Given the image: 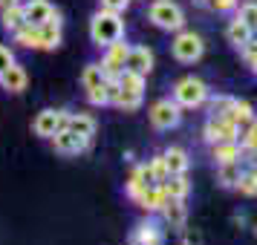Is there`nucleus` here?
Returning <instances> with one entry per match:
<instances>
[{
	"instance_id": "1",
	"label": "nucleus",
	"mask_w": 257,
	"mask_h": 245,
	"mask_svg": "<svg viewBox=\"0 0 257 245\" xmlns=\"http://www.w3.org/2000/svg\"><path fill=\"white\" fill-rule=\"evenodd\" d=\"M124 38V21L118 12H107V9H98V12L90 18V41L95 47H110Z\"/></svg>"
},
{
	"instance_id": "2",
	"label": "nucleus",
	"mask_w": 257,
	"mask_h": 245,
	"mask_svg": "<svg viewBox=\"0 0 257 245\" xmlns=\"http://www.w3.org/2000/svg\"><path fill=\"white\" fill-rule=\"evenodd\" d=\"M148 18L156 29H165V32H179L185 26V12L174 0H153L151 9H148Z\"/></svg>"
},
{
	"instance_id": "3",
	"label": "nucleus",
	"mask_w": 257,
	"mask_h": 245,
	"mask_svg": "<svg viewBox=\"0 0 257 245\" xmlns=\"http://www.w3.org/2000/svg\"><path fill=\"white\" fill-rule=\"evenodd\" d=\"M174 101L182 110H197V107H202L208 101V84L202 78H194V75L179 78L174 84Z\"/></svg>"
},
{
	"instance_id": "4",
	"label": "nucleus",
	"mask_w": 257,
	"mask_h": 245,
	"mask_svg": "<svg viewBox=\"0 0 257 245\" xmlns=\"http://www.w3.org/2000/svg\"><path fill=\"white\" fill-rule=\"evenodd\" d=\"M148 116H151V124L156 130H174L182 121V107L176 104L174 98H159V101L151 104Z\"/></svg>"
},
{
	"instance_id": "5",
	"label": "nucleus",
	"mask_w": 257,
	"mask_h": 245,
	"mask_svg": "<svg viewBox=\"0 0 257 245\" xmlns=\"http://www.w3.org/2000/svg\"><path fill=\"white\" fill-rule=\"evenodd\" d=\"M171 52H174V58L179 64H194V61L202 58V52H205V44H202V38L197 32H182L179 29V35L174 38V44H171Z\"/></svg>"
},
{
	"instance_id": "6",
	"label": "nucleus",
	"mask_w": 257,
	"mask_h": 245,
	"mask_svg": "<svg viewBox=\"0 0 257 245\" xmlns=\"http://www.w3.org/2000/svg\"><path fill=\"white\" fill-rule=\"evenodd\" d=\"M67 124H70V113L67 110H41L35 116V121H32V130H35V136H41V139H52Z\"/></svg>"
},
{
	"instance_id": "7",
	"label": "nucleus",
	"mask_w": 257,
	"mask_h": 245,
	"mask_svg": "<svg viewBox=\"0 0 257 245\" xmlns=\"http://www.w3.org/2000/svg\"><path fill=\"white\" fill-rule=\"evenodd\" d=\"M240 136V127L234 124L228 116H211L202 127V139L208 144H217V141H237Z\"/></svg>"
},
{
	"instance_id": "8",
	"label": "nucleus",
	"mask_w": 257,
	"mask_h": 245,
	"mask_svg": "<svg viewBox=\"0 0 257 245\" xmlns=\"http://www.w3.org/2000/svg\"><path fill=\"white\" fill-rule=\"evenodd\" d=\"M127 52H130V47L124 44V38H121V41H116V44H110V47H104L101 70H104L107 81H116L118 75H121L124 64H127Z\"/></svg>"
},
{
	"instance_id": "9",
	"label": "nucleus",
	"mask_w": 257,
	"mask_h": 245,
	"mask_svg": "<svg viewBox=\"0 0 257 245\" xmlns=\"http://www.w3.org/2000/svg\"><path fill=\"white\" fill-rule=\"evenodd\" d=\"M52 147L61 156H78V153H84L90 147V139L81 136V133H75V130H70V127H64L52 136Z\"/></svg>"
},
{
	"instance_id": "10",
	"label": "nucleus",
	"mask_w": 257,
	"mask_h": 245,
	"mask_svg": "<svg viewBox=\"0 0 257 245\" xmlns=\"http://www.w3.org/2000/svg\"><path fill=\"white\" fill-rule=\"evenodd\" d=\"M130 245H165V233L153 219L139 222L130 233Z\"/></svg>"
},
{
	"instance_id": "11",
	"label": "nucleus",
	"mask_w": 257,
	"mask_h": 245,
	"mask_svg": "<svg viewBox=\"0 0 257 245\" xmlns=\"http://www.w3.org/2000/svg\"><path fill=\"white\" fill-rule=\"evenodd\" d=\"M153 185H159L156 182V176H153V170H151V164H139L133 173H130V182H127V196L136 202V199L148 190V187H153Z\"/></svg>"
},
{
	"instance_id": "12",
	"label": "nucleus",
	"mask_w": 257,
	"mask_h": 245,
	"mask_svg": "<svg viewBox=\"0 0 257 245\" xmlns=\"http://www.w3.org/2000/svg\"><path fill=\"white\" fill-rule=\"evenodd\" d=\"M38 35H41V49H58L61 47V12L55 9V15L49 18L47 24L38 26Z\"/></svg>"
},
{
	"instance_id": "13",
	"label": "nucleus",
	"mask_w": 257,
	"mask_h": 245,
	"mask_svg": "<svg viewBox=\"0 0 257 245\" xmlns=\"http://www.w3.org/2000/svg\"><path fill=\"white\" fill-rule=\"evenodd\" d=\"M142 98H145V95L130 93V90H121L116 81H110V104L118 107V110L133 113V110H139V107H142Z\"/></svg>"
},
{
	"instance_id": "14",
	"label": "nucleus",
	"mask_w": 257,
	"mask_h": 245,
	"mask_svg": "<svg viewBox=\"0 0 257 245\" xmlns=\"http://www.w3.org/2000/svg\"><path fill=\"white\" fill-rule=\"evenodd\" d=\"M24 15H26V24L41 26V24H47L49 18L55 15V6H52L49 0H26L24 3Z\"/></svg>"
},
{
	"instance_id": "15",
	"label": "nucleus",
	"mask_w": 257,
	"mask_h": 245,
	"mask_svg": "<svg viewBox=\"0 0 257 245\" xmlns=\"http://www.w3.org/2000/svg\"><path fill=\"white\" fill-rule=\"evenodd\" d=\"M124 70H133V72H139V75H151V70H153V52L148 47H130Z\"/></svg>"
},
{
	"instance_id": "16",
	"label": "nucleus",
	"mask_w": 257,
	"mask_h": 245,
	"mask_svg": "<svg viewBox=\"0 0 257 245\" xmlns=\"http://www.w3.org/2000/svg\"><path fill=\"white\" fill-rule=\"evenodd\" d=\"M162 213H165V222L176 228V231H182L185 228V219H188V210H185V199H174L168 196V202L162 205Z\"/></svg>"
},
{
	"instance_id": "17",
	"label": "nucleus",
	"mask_w": 257,
	"mask_h": 245,
	"mask_svg": "<svg viewBox=\"0 0 257 245\" xmlns=\"http://www.w3.org/2000/svg\"><path fill=\"white\" fill-rule=\"evenodd\" d=\"M26 84H29V75L21 64H12L6 72H0V87L9 90V93H24Z\"/></svg>"
},
{
	"instance_id": "18",
	"label": "nucleus",
	"mask_w": 257,
	"mask_h": 245,
	"mask_svg": "<svg viewBox=\"0 0 257 245\" xmlns=\"http://www.w3.org/2000/svg\"><path fill=\"white\" fill-rule=\"evenodd\" d=\"M211 159L217 164L240 162L243 159V147H240V141H217V144H211Z\"/></svg>"
},
{
	"instance_id": "19",
	"label": "nucleus",
	"mask_w": 257,
	"mask_h": 245,
	"mask_svg": "<svg viewBox=\"0 0 257 245\" xmlns=\"http://www.w3.org/2000/svg\"><path fill=\"white\" fill-rule=\"evenodd\" d=\"M165 202H168V190H165L162 182H159V185H153V187H148V190L136 199V205H139L142 210H148V213H153V210H162Z\"/></svg>"
},
{
	"instance_id": "20",
	"label": "nucleus",
	"mask_w": 257,
	"mask_h": 245,
	"mask_svg": "<svg viewBox=\"0 0 257 245\" xmlns=\"http://www.w3.org/2000/svg\"><path fill=\"white\" fill-rule=\"evenodd\" d=\"M251 35H254V32H251L240 18H234L231 24H228V29H225V38H228V44H231L234 49H243L245 44L251 41Z\"/></svg>"
},
{
	"instance_id": "21",
	"label": "nucleus",
	"mask_w": 257,
	"mask_h": 245,
	"mask_svg": "<svg viewBox=\"0 0 257 245\" xmlns=\"http://www.w3.org/2000/svg\"><path fill=\"white\" fill-rule=\"evenodd\" d=\"M225 116L231 118L237 127H245L251 118H254V110H251V104L248 101H240V98H231V104H228V110H225Z\"/></svg>"
},
{
	"instance_id": "22",
	"label": "nucleus",
	"mask_w": 257,
	"mask_h": 245,
	"mask_svg": "<svg viewBox=\"0 0 257 245\" xmlns=\"http://www.w3.org/2000/svg\"><path fill=\"white\" fill-rule=\"evenodd\" d=\"M165 156V164H168V173H188V164H191V159H188V153L182 150V147H168V150L162 153Z\"/></svg>"
},
{
	"instance_id": "23",
	"label": "nucleus",
	"mask_w": 257,
	"mask_h": 245,
	"mask_svg": "<svg viewBox=\"0 0 257 245\" xmlns=\"http://www.w3.org/2000/svg\"><path fill=\"white\" fill-rule=\"evenodd\" d=\"M0 24H3V29L6 32H15V29H21V26L26 24V15H24V3H15V6H9V9H0Z\"/></svg>"
},
{
	"instance_id": "24",
	"label": "nucleus",
	"mask_w": 257,
	"mask_h": 245,
	"mask_svg": "<svg viewBox=\"0 0 257 245\" xmlns=\"http://www.w3.org/2000/svg\"><path fill=\"white\" fill-rule=\"evenodd\" d=\"M116 84L121 90H130V93H139L145 95V84H148V75H139L133 70H121V75L116 78Z\"/></svg>"
},
{
	"instance_id": "25",
	"label": "nucleus",
	"mask_w": 257,
	"mask_h": 245,
	"mask_svg": "<svg viewBox=\"0 0 257 245\" xmlns=\"http://www.w3.org/2000/svg\"><path fill=\"white\" fill-rule=\"evenodd\" d=\"M162 185H165V190H168V196H174V199H185L188 193H191V182H188V176H185V173L168 176Z\"/></svg>"
},
{
	"instance_id": "26",
	"label": "nucleus",
	"mask_w": 257,
	"mask_h": 245,
	"mask_svg": "<svg viewBox=\"0 0 257 245\" xmlns=\"http://www.w3.org/2000/svg\"><path fill=\"white\" fill-rule=\"evenodd\" d=\"M101 84H107V75H104V70H101V64H87L81 70V87L90 93V90L101 87Z\"/></svg>"
},
{
	"instance_id": "27",
	"label": "nucleus",
	"mask_w": 257,
	"mask_h": 245,
	"mask_svg": "<svg viewBox=\"0 0 257 245\" xmlns=\"http://www.w3.org/2000/svg\"><path fill=\"white\" fill-rule=\"evenodd\" d=\"M15 44H21L24 49H41V35H38V26L24 24L21 29H15Z\"/></svg>"
},
{
	"instance_id": "28",
	"label": "nucleus",
	"mask_w": 257,
	"mask_h": 245,
	"mask_svg": "<svg viewBox=\"0 0 257 245\" xmlns=\"http://www.w3.org/2000/svg\"><path fill=\"white\" fill-rule=\"evenodd\" d=\"M70 130H75V133H81V136H87V139H93L95 136V118L87 116V113H70V124H67Z\"/></svg>"
},
{
	"instance_id": "29",
	"label": "nucleus",
	"mask_w": 257,
	"mask_h": 245,
	"mask_svg": "<svg viewBox=\"0 0 257 245\" xmlns=\"http://www.w3.org/2000/svg\"><path fill=\"white\" fill-rule=\"evenodd\" d=\"M220 167V173H217V179H220L222 187H237V182H240V176H243V170H240V162H228V164H217Z\"/></svg>"
},
{
	"instance_id": "30",
	"label": "nucleus",
	"mask_w": 257,
	"mask_h": 245,
	"mask_svg": "<svg viewBox=\"0 0 257 245\" xmlns=\"http://www.w3.org/2000/svg\"><path fill=\"white\" fill-rule=\"evenodd\" d=\"M240 147L248 153H257V116L248 121L243 127V133H240Z\"/></svg>"
},
{
	"instance_id": "31",
	"label": "nucleus",
	"mask_w": 257,
	"mask_h": 245,
	"mask_svg": "<svg viewBox=\"0 0 257 245\" xmlns=\"http://www.w3.org/2000/svg\"><path fill=\"white\" fill-rule=\"evenodd\" d=\"M237 18H240L251 32H257V3H254V0L243 3V6H240V12H237Z\"/></svg>"
},
{
	"instance_id": "32",
	"label": "nucleus",
	"mask_w": 257,
	"mask_h": 245,
	"mask_svg": "<svg viewBox=\"0 0 257 245\" xmlns=\"http://www.w3.org/2000/svg\"><path fill=\"white\" fill-rule=\"evenodd\" d=\"M87 101L93 107H107L110 104V81L101 84V87H95V90H90L87 93Z\"/></svg>"
},
{
	"instance_id": "33",
	"label": "nucleus",
	"mask_w": 257,
	"mask_h": 245,
	"mask_svg": "<svg viewBox=\"0 0 257 245\" xmlns=\"http://www.w3.org/2000/svg\"><path fill=\"white\" fill-rule=\"evenodd\" d=\"M237 190H240L243 196H257V176H254V170H248V173L240 176V182H237Z\"/></svg>"
},
{
	"instance_id": "34",
	"label": "nucleus",
	"mask_w": 257,
	"mask_h": 245,
	"mask_svg": "<svg viewBox=\"0 0 257 245\" xmlns=\"http://www.w3.org/2000/svg\"><path fill=\"white\" fill-rule=\"evenodd\" d=\"M148 164H151V170H153V176H156V182H165V179L171 176V173H168V164H165V156H162V153H159V156H153Z\"/></svg>"
},
{
	"instance_id": "35",
	"label": "nucleus",
	"mask_w": 257,
	"mask_h": 245,
	"mask_svg": "<svg viewBox=\"0 0 257 245\" xmlns=\"http://www.w3.org/2000/svg\"><path fill=\"white\" fill-rule=\"evenodd\" d=\"M228 104H231V95H220V98H214L208 104L211 116H225V110H228Z\"/></svg>"
},
{
	"instance_id": "36",
	"label": "nucleus",
	"mask_w": 257,
	"mask_h": 245,
	"mask_svg": "<svg viewBox=\"0 0 257 245\" xmlns=\"http://www.w3.org/2000/svg\"><path fill=\"white\" fill-rule=\"evenodd\" d=\"M98 6H101V9H107V12L124 15V12H127V6H130V0H98Z\"/></svg>"
},
{
	"instance_id": "37",
	"label": "nucleus",
	"mask_w": 257,
	"mask_h": 245,
	"mask_svg": "<svg viewBox=\"0 0 257 245\" xmlns=\"http://www.w3.org/2000/svg\"><path fill=\"white\" fill-rule=\"evenodd\" d=\"M15 64V55H12V49L9 47H0V72H6L9 67Z\"/></svg>"
},
{
	"instance_id": "38",
	"label": "nucleus",
	"mask_w": 257,
	"mask_h": 245,
	"mask_svg": "<svg viewBox=\"0 0 257 245\" xmlns=\"http://www.w3.org/2000/svg\"><path fill=\"white\" fill-rule=\"evenodd\" d=\"M208 6L214 12H231L234 6H237V0H208Z\"/></svg>"
},
{
	"instance_id": "39",
	"label": "nucleus",
	"mask_w": 257,
	"mask_h": 245,
	"mask_svg": "<svg viewBox=\"0 0 257 245\" xmlns=\"http://www.w3.org/2000/svg\"><path fill=\"white\" fill-rule=\"evenodd\" d=\"M248 67H251V72H254V75H257V52H254V55H251V58H248Z\"/></svg>"
},
{
	"instance_id": "40",
	"label": "nucleus",
	"mask_w": 257,
	"mask_h": 245,
	"mask_svg": "<svg viewBox=\"0 0 257 245\" xmlns=\"http://www.w3.org/2000/svg\"><path fill=\"white\" fill-rule=\"evenodd\" d=\"M15 3H21V0H0V9H9V6H15Z\"/></svg>"
},
{
	"instance_id": "41",
	"label": "nucleus",
	"mask_w": 257,
	"mask_h": 245,
	"mask_svg": "<svg viewBox=\"0 0 257 245\" xmlns=\"http://www.w3.org/2000/svg\"><path fill=\"white\" fill-rule=\"evenodd\" d=\"M205 3H208V0H205Z\"/></svg>"
},
{
	"instance_id": "42",
	"label": "nucleus",
	"mask_w": 257,
	"mask_h": 245,
	"mask_svg": "<svg viewBox=\"0 0 257 245\" xmlns=\"http://www.w3.org/2000/svg\"><path fill=\"white\" fill-rule=\"evenodd\" d=\"M254 231H257V228H254Z\"/></svg>"
}]
</instances>
